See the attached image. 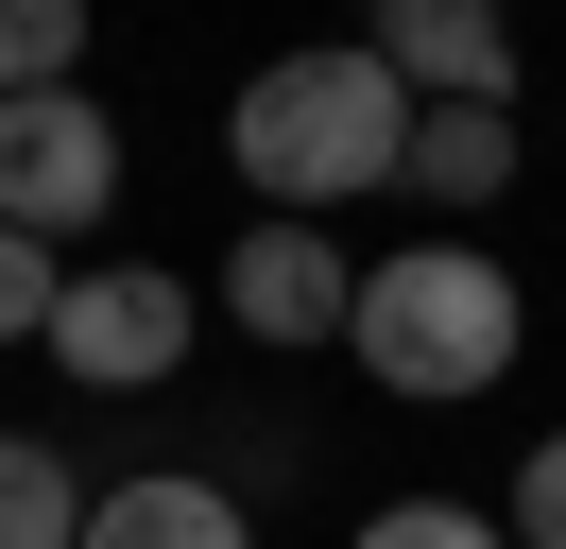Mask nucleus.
<instances>
[{"label": "nucleus", "instance_id": "f257e3e1", "mask_svg": "<svg viewBox=\"0 0 566 549\" xmlns=\"http://www.w3.org/2000/svg\"><path fill=\"white\" fill-rule=\"evenodd\" d=\"M223 155H241L258 224H326V206L395 189V155H412V86H395L360 34H326V52H275L241 103H223Z\"/></svg>", "mask_w": 566, "mask_h": 549}, {"label": "nucleus", "instance_id": "f03ea898", "mask_svg": "<svg viewBox=\"0 0 566 549\" xmlns=\"http://www.w3.org/2000/svg\"><path fill=\"white\" fill-rule=\"evenodd\" d=\"M515 343H532V292L481 258V240H395V258H360L344 361L378 377V395L463 412V395H497V377H515Z\"/></svg>", "mask_w": 566, "mask_h": 549}, {"label": "nucleus", "instance_id": "7ed1b4c3", "mask_svg": "<svg viewBox=\"0 0 566 549\" xmlns=\"http://www.w3.org/2000/svg\"><path fill=\"white\" fill-rule=\"evenodd\" d=\"M189 343H207V292H189V274H155V258H104V274H70V292H52V361H70L86 395H155Z\"/></svg>", "mask_w": 566, "mask_h": 549}, {"label": "nucleus", "instance_id": "20e7f679", "mask_svg": "<svg viewBox=\"0 0 566 549\" xmlns=\"http://www.w3.org/2000/svg\"><path fill=\"white\" fill-rule=\"evenodd\" d=\"M120 206V121L86 86H52V103H0V224L18 240H70V224H104Z\"/></svg>", "mask_w": 566, "mask_h": 549}, {"label": "nucleus", "instance_id": "39448f33", "mask_svg": "<svg viewBox=\"0 0 566 549\" xmlns=\"http://www.w3.org/2000/svg\"><path fill=\"white\" fill-rule=\"evenodd\" d=\"M344 309H360V258L326 224H241V240H223V327H241V343L310 361V343H344Z\"/></svg>", "mask_w": 566, "mask_h": 549}, {"label": "nucleus", "instance_id": "423d86ee", "mask_svg": "<svg viewBox=\"0 0 566 549\" xmlns=\"http://www.w3.org/2000/svg\"><path fill=\"white\" fill-rule=\"evenodd\" d=\"M360 52H378L412 103H515V18H481V0H395Z\"/></svg>", "mask_w": 566, "mask_h": 549}, {"label": "nucleus", "instance_id": "0eeeda50", "mask_svg": "<svg viewBox=\"0 0 566 549\" xmlns=\"http://www.w3.org/2000/svg\"><path fill=\"white\" fill-rule=\"evenodd\" d=\"M86 549H258V515L207 464H138V480H86Z\"/></svg>", "mask_w": 566, "mask_h": 549}, {"label": "nucleus", "instance_id": "6e6552de", "mask_svg": "<svg viewBox=\"0 0 566 549\" xmlns=\"http://www.w3.org/2000/svg\"><path fill=\"white\" fill-rule=\"evenodd\" d=\"M395 189H412V206H447V240H463L497 189H515V103H412V155H395Z\"/></svg>", "mask_w": 566, "mask_h": 549}, {"label": "nucleus", "instance_id": "1a4fd4ad", "mask_svg": "<svg viewBox=\"0 0 566 549\" xmlns=\"http://www.w3.org/2000/svg\"><path fill=\"white\" fill-rule=\"evenodd\" d=\"M0 549H86V480L35 429H0Z\"/></svg>", "mask_w": 566, "mask_h": 549}, {"label": "nucleus", "instance_id": "9d476101", "mask_svg": "<svg viewBox=\"0 0 566 549\" xmlns=\"http://www.w3.org/2000/svg\"><path fill=\"white\" fill-rule=\"evenodd\" d=\"M86 69V0H0V103H52Z\"/></svg>", "mask_w": 566, "mask_h": 549}, {"label": "nucleus", "instance_id": "9b49d317", "mask_svg": "<svg viewBox=\"0 0 566 549\" xmlns=\"http://www.w3.org/2000/svg\"><path fill=\"white\" fill-rule=\"evenodd\" d=\"M344 549H515V532H497L481 498H395V515H360Z\"/></svg>", "mask_w": 566, "mask_h": 549}, {"label": "nucleus", "instance_id": "f8f14e48", "mask_svg": "<svg viewBox=\"0 0 566 549\" xmlns=\"http://www.w3.org/2000/svg\"><path fill=\"white\" fill-rule=\"evenodd\" d=\"M52 292H70V258L0 224V343H52Z\"/></svg>", "mask_w": 566, "mask_h": 549}, {"label": "nucleus", "instance_id": "ddd939ff", "mask_svg": "<svg viewBox=\"0 0 566 549\" xmlns=\"http://www.w3.org/2000/svg\"><path fill=\"white\" fill-rule=\"evenodd\" d=\"M497 532H515V549H566V429H532V464H515V498H497Z\"/></svg>", "mask_w": 566, "mask_h": 549}]
</instances>
